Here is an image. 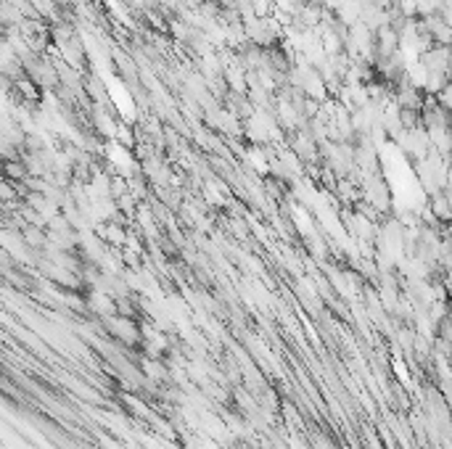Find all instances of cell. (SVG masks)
Masks as SVG:
<instances>
[{
  "instance_id": "obj_1",
  "label": "cell",
  "mask_w": 452,
  "mask_h": 449,
  "mask_svg": "<svg viewBox=\"0 0 452 449\" xmlns=\"http://www.w3.org/2000/svg\"><path fill=\"white\" fill-rule=\"evenodd\" d=\"M450 59H452V48L447 45H434L421 56V64L426 66L429 74H450Z\"/></svg>"
},
{
  "instance_id": "obj_2",
  "label": "cell",
  "mask_w": 452,
  "mask_h": 449,
  "mask_svg": "<svg viewBox=\"0 0 452 449\" xmlns=\"http://www.w3.org/2000/svg\"><path fill=\"white\" fill-rule=\"evenodd\" d=\"M423 27H426V32L431 35L434 45H447V48H452V27L447 24V21L436 13V16H429V19H421Z\"/></svg>"
},
{
  "instance_id": "obj_3",
  "label": "cell",
  "mask_w": 452,
  "mask_h": 449,
  "mask_svg": "<svg viewBox=\"0 0 452 449\" xmlns=\"http://www.w3.org/2000/svg\"><path fill=\"white\" fill-rule=\"evenodd\" d=\"M431 214L436 222H452V201L447 199V193L439 190V193H434L431 196Z\"/></svg>"
},
{
  "instance_id": "obj_4",
  "label": "cell",
  "mask_w": 452,
  "mask_h": 449,
  "mask_svg": "<svg viewBox=\"0 0 452 449\" xmlns=\"http://www.w3.org/2000/svg\"><path fill=\"white\" fill-rule=\"evenodd\" d=\"M439 8H442V0H418V19L436 16Z\"/></svg>"
},
{
  "instance_id": "obj_5",
  "label": "cell",
  "mask_w": 452,
  "mask_h": 449,
  "mask_svg": "<svg viewBox=\"0 0 452 449\" xmlns=\"http://www.w3.org/2000/svg\"><path fill=\"white\" fill-rule=\"evenodd\" d=\"M397 11L402 16H407V19H418V0H400Z\"/></svg>"
},
{
  "instance_id": "obj_6",
  "label": "cell",
  "mask_w": 452,
  "mask_h": 449,
  "mask_svg": "<svg viewBox=\"0 0 452 449\" xmlns=\"http://www.w3.org/2000/svg\"><path fill=\"white\" fill-rule=\"evenodd\" d=\"M444 235H447V240H452V222H450V228H447V233H444Z\"/></svg>"
},
{
  "instance_id": "obj_7",
  "label": "cell",
  "mask_w": 452,
  "mask_h": 449,
  "mask_svg": "<svg viewBox=\"0 0 452 449\" xmlns=\"http://www.w3.org/2000/svg\"><path fill=\"white\" fill-rule=\"evenodd\" d=\"M397 3H400V0H392V6H397Z\"/></svg>"
}]
</instances>
